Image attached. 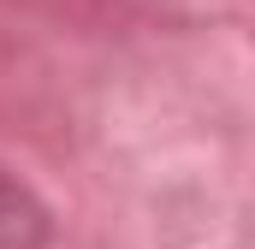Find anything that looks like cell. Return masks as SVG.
Instances as JSON below:
<instances>
[]
</instances>
